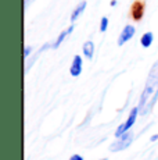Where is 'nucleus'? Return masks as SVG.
Here are the masks:
<instances>
[{
    "mask_svg": "<svg viewBox=\"0 0 158 160\" xmlns=\"http://www.w3.org/2000/svg\"><path fill=\"white\" fill-rule=\"evenodd\" d=\"M158 99V60L150 70V74L147 77L144 89L142 92L140 100H139V114L147 116L153 110L154 104Z\"/></svg>",
    "mask_w": 158,
    "mask_h": 160,
    "instance_id": "f257e3e1",
    "label": "nucleus"
},
{
    "mask_svg": "<svg viewBox=\"0 0 158 160\" xmlns=\"http://www.w3.org/2000/svg\"><path fill=\"white\" fill-rule=\"evenodd\" d=\"M133 142V132L128 131L122 137L117 138L115 142H112L110 145V150L111 152H121V150L126 149L128 146H130V143Z\"/></svg>",
    "mask_w": 158,
    "mask_h": 160,
    "instance_id": "f03ea898",
    "label": "nucleus"
},
{
    "mask_svg": "<svg viewBox=\"0 0 158 160\" xmlns=\"http://www.w3.org/2000/svg\"><path fill=\"white\" fill-rule=\"evenodd\" d=\"M137 114H139V107H133L129 117H128V120L123 122V124H121L119 127L117 128V131H115V137L119 138V137H122L125 132L130 131V128H132L133 124L136 122V117H137Z\"/></svg>",
    "mask_w": 158,
    "mask_h": 160,
    "instance_id": "7ed1b4c3",
    "label": "nucleus"
},
{
    "mask_svg": "<svg viewBox=\"0 0 158 160\" xmlns=\"http://www.w3.org/2000/svg\"><path fill=\"white\" fill-rule=\"evenodd\" d=\"M144 10H146L144 2L137 0V2H135L132 4V7H130V17L135 21H140L143 18V15H144Z\"/></svg>",
    "mask_w": 158,
    "mask_h": 160,
    "instance_id": "20e7f679",
    "label": "nucleus"
},
{
    "mask_svg": "<svg viewBox=\"0 0 158 160\" xmlns=\"http://www.w3.org/2000/svg\"><path fill=\"white\" fill-rule=\"evenodd\" d=\"M135 32H136L135 27H132V25H126L125 28L122 29V32H121L119 38H118V46H122L123 43H126V42L129 41V39H132V38H133V35H135Z\"/></svg>",
    "mask_w": 158,
    "mask_h": 160,
    "instance_id": "39448f33",
    "label": "nucleus"
},
{
    "mask_svg": "<svg viewBox=\"0 0 158 160\" xmlns=\"http://www.w3.org/2000/svg\"><path fill=\"white\" fill-rule=\"evenodd\" d=\"M82 66H83V61H82V57L81 56H75L74 60H72V64H71V68H69V74L72 77H79L82 72Z\"/></svg>",
    "mask_w": 158,
    "mask_h": 160,
    "instance_id": "423d86ee",
    "label": "nucleus"
},
{
    "mask_svg": "<svg viewBox=\"0 0 158 160\" xmlns=\"http://www.w3.org/2000/svg\"><path fill=\"white\" fill-rule=\"evenodd\" d=\"M93 53H95V45H93V42L92 41L85 42V45H83V54H85V57H87L89 60H92V58H93Z\"/></svg>",
    "mask_w": 158,
    "mask_h": 160,
    "instance_id": "0eeeda50",
    "label": "nucleus"
},
{
    "mask_svg": "<svg viewBox=\"0 0 158 160\" xmlns=\"http://www.w3.org/2000/svg\"><path fill=\"white\" fill-rule=\"evenodd\" d=\"M72 29H74V25H71V27H69L68 29L63 31V32H61V33H60V35H58V38L56 39V42H54V43H53V48H54V49H57V48H58V46H60V45H61L63 42H64V39H65L67 36H68L69 33L72 32Z\"/></svg>",
    "mask_w": 158,
    "mask_h": 160,
    "instance_id": "6e6552de",
    "label": "nucleus"
},
{
    "mask_svg": "<svg viewBox=\"0 0 158 160\" xmlns=\"http://www.w3.org/2000/svg\"><path fill=\"white\" fill-rule=\"evenodd\" d=\"M85 8H86V2L79 3V4L77 6V8H75V10L72 11V14H71V21H72V22H75V21L78 20L79 15L85 11Z\"/></svg>",
    "mask_w": 158,
    "mask_h": 160,
    "instance_id": "1a4fd4ad",
    "label": "nucleus"
},
{
    "mask_svg": "<svg viewBox=\"0 0 158 160\" xmlns=\"http://www.w3.org/2000/svg\"><path fill=\"white\" fill-rule=\"evenodd\" d=\"M153 41H154L153 32H146V33H143L142 38H140V43H142L143 48H150L151 43H153Z\"/></svg>",
    "mask_w": 158,
    "mask_h": 160,
    "instance_id": "9d476101",
    "label": "nucleus"
},
{
    "mask_svg": "<svg viewBox=\"0 0 158 160\" xmlns=\"http://www.w3.org/2000/svg\"><path fill=\"white\" fill-rule=\"evenodd\" d=\"M107 28H108V18L103 17L101 21H100V31H101V32H105Z\"/></svg>",
    "mask_w": 158,
    "mask_h": 160,
    "instance_id": "9b49d317",
    "label": "nucleus"
},
{
    "mask_svg": "<svg viewBox=\"0 0 158 160\" xmlns=\"http://www.w3.org/2000/svg\"><path fill=\"white\" fill-rule=\"evenodd\" d=\"M32 53V48L31 46H25V49H24V56L25 57H29V54Z\"/></svg>",
    "mask_w": 158,
    "mask_h": 160,
    "instance_id": "f8f14e48",
    "label": "nucleus"
},
{
    "mask_svg": "<svg viewBox=\"0 0 158 160\" xmlns=\"http://www.w3.org/2000/svg\"><path fill=\"white\" fill-rule=\"evenodd\" d=\"M69 160H83V158H82L81 155H72L71 158H69Z\"/></svg>",
    "mask_w": 158,
    "mask_h": 160,
    "instance_id": "ddd939ff",
    "label": "nucleus"
},
{
    "mask_svg": "<svg viewBox=\"0 0 158 160\" xmlns=\"http://www.w3.org/2000/svg\"><path fill=\"white\" fill-rule=\"evenodd\" d=\"M158 139V134H156V135H153V137H151L150 138V141H151V142H156V141Z\"/></svg>",
    "mask_w": 158,
    "mask_h": 160,
    "instance_id": "4468645a",
    "label": "nucleus"
},
{
    "mask_svg": "<svg viewBox=\"0 0 158 160\" xmlns=\"http://www.w3.org/2000/svg\"><path fill=\"white\" fill-rule=\"evenodd\" d=\"M110 4H111V6H115V4H117V0H111Z\"/></svg>",
    "mask_w": 158,
    "mask_h": 160,
    "instance_id": "2eb2a0df",
    "label": "nucleus"
},
{
    "mask_svg": "<svg viewBox=\"0 0 158 160\" xmlns=\"http://www.w3.org/2000/svg\"><path fill=\"white\" fill-rule=\"evenodd\" d=\"M25 3H26V4H28V3H29V0H25Z\"/></svg>",
    "mask_w": 158,
    "mask_h": 160,
    "instance_id": "dca6fc26",
    "label": "nucleus"
},
{
    "mask_svg": "<svg viewBox=\"0 0 158 160\" xmlns=\"http://www.w3.org/2000/svg\"><path fill=\"white\" fill-rule=\"evenodd\" d=\"M101 160H107V159H101Z\"/></svg>",
    "mask_w": 158,
    "mask_h": 160,
    "instance_id": "f3484780",
    "label": "nucleus"
}]
</instances>
